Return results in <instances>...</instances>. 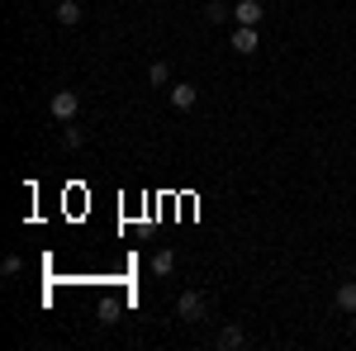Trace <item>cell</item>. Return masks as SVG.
Returning <instances> with one entry per match:
<instances>
[{
    "mask_svg": "<svg viewBox=\"0 0 356 351\" xmlns=\"http://www.w3.org/2000/svg\"><path fill=\"white\" fill-rule=\"evenodd\" d=\"M53 119H62V124H72V119H76V109H81V95H76V90H57L53 95Z\"/></svg>",
    "mask_w": 356,
    "mask_h": 351,
    "instance_id": "cell-1",
    "label": "cell"
},
{
    "mask_svg": "<svg viewBox=\"0 0 356 351\" xmlns=\"http://www.w3.org/2000/svg\"><path fill=\"white\" fill-rule=\"evenodd\" d=\"M176 318H181V323H200V318H204V295L186 290V295L176 299Z\"/></svg>",
    "mask_w": 356,
    "mask_h": 351,
    "instance_id": "cell-2",
    "label": "cell"
},
{
    "mask_svg": "<svg viewBox=\"0 0 356 351\" xmlns=\"http://www.w3.org/2000/svg\"><path fill=\"white\" fill-rule=\"evenodd\" d=\"M233 19H238V24H261V0H238V5H233Z\"/></svg>",
    "mask_w": 356,
    "mask_h": 351,
    "instance_id": "cell-3",
    "label": "cell"
},
{
    "mask_svg": "<svg viewBox=\"0 0 356 351\" xmlns=\"http://www.w3.org/2000/svg\"><path fill=\"white\" fill-rule=\"evenodd\" d=\"M166 95H171V105H176V109H191L195 100H200V90H195L191 81H176L171 90H166Z\"/></svg>",
    "mask_w": 356,
    "mask_h": 351,
    "instance_id": "cell-4",
    "label": "cell"
},
{
    "mask_svg": "<svg viewBox=\"0 0 356 351\" xmlns=\"http://www.w3.org/2000/svg\"><path fill=\"white\" fill-rule=\"evenodd\" d=\"M233 53H257V28H252V24L233 28Z\"/></svg>",
    "mask_w": 356,
    "mask_h": 351,
    "instance_id": "cell-5",
    "label": "cell"
},
{
    "mask_svg": "<svg viewBox=\"0 0 356 351\" xmlns=\"http://www.w3.org/2000/svg\"><path fill=\"white\" fill-rule=\"evenodd\" d=\"M219 347H223V351H238V347H247V332H243L238 323L219 327Z\"/></svg>",
    "mask_w": 356,
    "mask_h": 351,
    "instance_id": "cell-6",
    "label": "cell"
},
{
    "mask_svg": "<svg viewBox=\"0 0 356 351\" xmlns=\"http://www.w3.org/2000/svg\"><path fill=\"white\" fill-rule=\"evenodd\" d=\"M337 309L342 313H356V280H342L337 285Z\"/></svg>",
    "mask_w": 356,
    "mask_h": 351,
    "instance_id": "cell-7",
    "label": "cell"
},
{
    "mask_svg": "<svg viewBox=\"0 0 356 351\" xmlns=\"http://www.w3.org/2000/svg\"><path fill=\"white\" fill-rule=\"evenodd\" d=\"M57 19H62L67 28L81 24V5H76V0H62V5H57Z\"/></svg>",
    "mask_w": 356,
    "mask_h": 351,
    "instance_id": "cell-8",
    "label": "cell"
},
{
    "mask_svg": "<svg viewBox=\"0 0 356 351\" xmlns=\"http://www.w3.org/2000/svg\"><path fill=\"white\" fill-rule=\"evenodd\" d=\"M176 270V252H157L152 256V275H171Z\"/></svg>",
    "mask_w": 356,
    "mask_h": 351,
    "instance_id": "cell-9",
    "label": "cell"
},
{
    "mask_svg": "<svg viewBox=\"0 0 356 351\" xmlns=\"http://www.w3.org/2000/svg\"><path fill=\"white\" fill-rule=\"evenodd\" d=\"M147 81H152V85H166V81H171V72H166V62H152V67H147Z\"/></svg>",
    "mask_w": 356,
    "mask_h": 351,
    "instance_id": "cell-10",
    "label": "cell"
},
{
    "mask_svg": "<svg viewBox=\"0 0 356 351\" xmlns=\"http://www.w3.org/2000/svg\"><path fill=\"white\" fill-rule=\"evenodd\" d=\"M62 147H67V152H76V147H81V129H72V124H67V129H62Z\"/></svg>",
    "mask_w": 356,
    "mask_h": 351,
    "instance_id": "cell-11",
    "label": "cell"
},
{
    "mask_svg": "<svg viewBox=\"0 0 356 351\" xmlns=\"http://www.w3.org/2000/svg\"><path fill=\"white\" fill-rule=\"evenodd\" d=\"M204 15H209V19H214V24H219V19H228V15H233V10H223V0H209V5H204Z\"/></svg>",
    "mask_w": 356,
    "mask_h": 351,
    "instance_id": "cell-12",
    "label": "cell"
}]
</instances>
